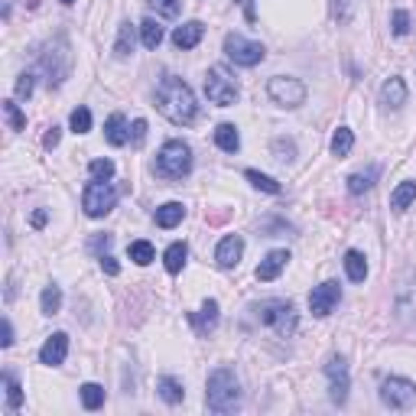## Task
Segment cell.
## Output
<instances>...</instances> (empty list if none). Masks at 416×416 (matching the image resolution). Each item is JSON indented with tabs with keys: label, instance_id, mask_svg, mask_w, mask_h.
<instances>
[{
	"label": "cell",
	"instance_id": "1",
	"mask_svg": "<svg viewBox=\"0 0 416 416\" xmlns=\"http://www.w3.org/2000/svg\"><path fill=\"white\" fill-rule=\"evenodd\" d=\"M156 107L176 127H189L195 121V114H199V104H195L192 88L176 75H166L160 82V88H156Z\"/></svg>",
	"mask_w": 416,
	"mask_h": 416
},
{
	"label": "cell",
	"instance_id": "2",
	"mask_svg": "<svg viewBox=\"0 0 416 416\" xmlns=\"http://www.w3.org/2000/svg\"><path fill=\"white\" fill-rule=\"evenodd\" d=\"M205 407L211 410V413H235V410L241 407V384H237L231 368H215L208 374Z\"/></svg>",
	"mask_w": 416,
	"mask_h": 416
},
{
	"label": "cell",
	"instance_id": "3",
	"mask_svg": "<svg viewBox=\"0 0 416 416\" xmlns=\"http://www.w3.org/2000/svg\"><path fill=\"white\" fill-rule=\"evenodd\" d=\"M156 176L160 179H182V176H189L192 172V150H189V143H182V140H166L163 143V150L156 153Z\"/></svg>",
	"mask_w": 416,
	"mask_h": 416
},
{
	"label": "cell",
	"instance_id": "4",
	"mask_svg": "<svg viewBox=\"0 0 416 416\" xmlns=\"http://www.w3.org/2000/svg\"><path fill=\"white\" fill-rule=\"evenodd\" d=\"M254 312H257V319H260V325L274 329L280 339H290L296 332V325H299L290 299H264L260 306H254Z\"/></svg>",
	"mask_w": 416,
	"mask_h": 416
},
{
	"label": "cell",
	"instance_id": "5",
	"mask_svg": "<svg viewBox=\"0 0 416 416\" xmlns=\"http://www.w3.org/2000/svg\"><path fill=\"white\" fill-rule=\"evenodd\" d=\"M39 68H43V75H46L49 88H59L62 82L68 78L72 72V52H68V43L62 36L52 39L43 52H39Z\"/></svg>",
	"mask_w": 416,
	"mask_h": 416
},
{
	"label": "cell",
	"instance_id": "6",
	"mask_svg": "<svg viewBox=\"0 0 416 416\" xmlns=\"http://www.w3.org/2000/svg\"><path fill=\"white\" fill-rule=\"evenodd\" d=\"M237 82L231 78V72L228 68H221V66H215V68H208L205 72V98L211 104H218V107H231V104L237 101Z\"/></svg>",
	"mask_w": 416,
	"mask_h": 416
},
{
	"label": "cell",
	"instance_id": "7",
	"mask_svg": "<svg viewBox=\"0 0 416 416\" xmlns=\"http://www.w3.org/2000/svg\"><path fill=\"white\" fill-rule=\"evenodd\" d=\"M114 205H117V189H114L111 182H98L91 179L82 192V208H85L88 218H104L111 215Z\"/></svg>",
	"mask_w": 416,
	"mask_h": 416
},
{
	"label": "cell",
	"instance_id": "8",
	"mask_svg": "<svg viewBox=\"0 0 416 416\" xmlns=\"http://www.w3.org/2000/svg\"><path fill=\"white\" fill-rule=\"evenodd\" d=\"M225 56L235 62V66H257V62H264L267 56V49L260 46V43H254V39H244V36H237V33H228L225 36Z\"/></svg>",
	"mask_w": 416,
	"mask_h": 416
},
{
	"label": "cell",
	"instance_id": "9",
	"mask_svg": "<svg viewBox=\"0 0 416 416\" xmlns=\"http://www.w3.org/2000/svg\"><path fill=\"white\" fill-rule=\"evenodd\" d=\"M380 403L390 410H410L416 403V384L407 378H387L380 384Z\"/></svg>",
	"mask_w": 416,
	"mask_h": 416
},
{
	"label": "cell",
	"instance_id": "10",
	"mask_svg": "<svg viewBox=\"0 0 416 416\" xmlns=\"http://www.w3.org/2000/svg\"><path fill=\"white\" fill-rule=\"evenodd\" d=\"M267 95L274 98V104H280V107H299L306 101V85L299 78L276 75L267 82Z\"/></svg>",
	"mask_w": 416,
	"mask_h": 416
},
{
	"label": "cell",
	"instance_id": "11",
	"mask_svg": "<svg viewBox=\"0 0 416 416\" xmlns=\"http://www.w3.org/2000/svg\"><path fill=\"white\" fill-rule=\"evenodd\" d=\"M325 378H329L332 403H345V400H348V390H351V380H348V361L341 358V355H332L329 364H325Z\"/></svg>",
	"mask_w": 416,
	"mask_h": 416
},
{
	"label": "cell",
	"instance_id": "12",
	"mask_svg": "<svg viewBox=\"0 0 416 416\" xmlns=\"http://www.w3.org/2000/svg\"><path fill=\"white\" fill-rule=\"evenodd\" d=\"M339 299H341V286L335 283V280L315 286V290L309 293V309H312V315H319V319L332 315V309L339 306Z\"/></svg>",
	"mask_w": 416,
	"mask_h": 416
},
{
	"label": "cell",
	"instance_id": "13",
	"mask_svg": "<svg viewBox=\"0 0 416 416\" xmlns=\"http://www.w3.org/2000/svg\"><path fill=\"white\" fill-rule=\"evenodd\" d=\"M241 254H244V237H241V235H228V237H221V244H218L215 260H218L221 270H231V267H237Z\"/></svg>",
	"mask_w": 416,
	"mask_h": 416
},
{
	"label": "cell",
	"instance_id": "14",
	"mask_svg": "<svg viewBox=\"0 0 416 416\" xmlns=\"http://www.w3.org/2000/svg\"><path fill=\"white\" fill-rule=\"evenodd\" d=\"M66 355H68V335H66V332L49 335L46 345L39 348V361H43V364H49V368H59V364L66 361Z\"/></svg>",
	"mask_w": 416,
	"mask_h": 416
},
{
	"label": "cell",
	"instance_id": "15",
	"mask_svg": "<svg viewBox=\"0 0 416 416\" xmlns=\"http://www.w3.org/2000/svg\"><path fill=\"white\" fill-rule=\"evenodd\" d=\"M286 264H290V251H270V254L260 260V267H257V280H260V283H270V280H276V276L283 274Z\"/></svg>",
	"mask_w": 416,
	"mask_h": 416
},
{
	"label": "cell",
	"instance_id": "16",
	"mask_svg": "<svg viewBox=\"0 0 416 416\" xmlns=\"http://www.w3.org/2000/svg\"><path fill=\"white\" fill-rule=\"evenodd\" d=\"M380 104H384V107H394V111L403 107V104H407V82L397 75L387 78V82L380 85Z\"/></svg>",
	"mask_w": 416,
	"mask_h": 416
},
{
	"label": "cell",
	"instance_id": "17",
	"mask_svg": "<svg viewBox=\"0 0 416 416\" xmlns=\"http://www.w3.org/2000/svg\"><path fill=\"white\" fill-rule=\"evenodd\" d=\"M202 36H205V27H202L199 20H189V23L176 27V33H172V43H176L179 49H195L202 43Z\"/></svg>",
	"mask_w": 416,
	"mask_h": 416
},
{
	"label": "cell",
	"instance_id": "18",
	"mask_svg": "<svg viewBox=\"0 0 416 416\" xmlns=\"http://www.w3.org/2000/svg\"><path fill=\"white\" fill-rule=\"evenodd\" d=\"M189 319H192V325H195V332H199V335L215 332V325H218V303H215V299H205V303H202V309L192 312Z\"/></svg>",
	"mask_w": 416,
	"mask_h": 416
},
{
	"label": "cell",
	"instance_id": "19",
	"mask_svg": "<svg viewBox=\"0 0 416 416\" xmlns=\"http://www.w3.org/2000/svg\"><path fill=\"white\" fill-rule=\"evenodd\" d=\"M104 140L111 143V147H124V143L131 140V133H127V117H124V114H111V117L104 121Z\"/></svg>",
	"mask_w": 416,
	"mask_h": 416
},
{
	"label": "cell",
	"instance_id": "20",
	"mask_svg": "<svg viewBox=\"0 0 416 416\" xmlns=\"http://www.w3.org/2000/svg\"><path fill=\"white\" fill-rule=\"evenodd\" d=\"M186 218V205L182 202H166V205L156 208V225L160 228H176Z\"/></svg>",
	"mask_w": 416,
	"mask_h": 416
},
{
	"label": "cell",
	"instance_id": "21",
	"mask_svg": "<svg viewBox=\"0 0 416 416\" xmlns=\"http://www.w3.org/2000/svg\"><path fill=\"white\" fill-rule=\"evenodd\" d=\"M345 274H348L351 283H364V276H368V260L361 251H348L345 254Z\"/></svg>",
	"mask_w": 416,
	"mask_h": 416
},
{
	"label": "cell",
	"instance_id": "22",
	"mask_svg": "<svg viewBox=\"0 0 416 416\" xmlns=\"http://www.w3.org/2000/svg\"><path fill=\"white\" fill-rule=\"evenodd\" d=\"M413 202H416V182L413 179L400 182L397 189H394V195H390V208H394V211H407Z\"/></svg>",
	"mask_w": 416,
	"mask_h": 416
},
{
	"label": "cell",
	"instance_id": "23",
	"mask_svg": "<svg viewBox=\"0 0 416 416\" xmlns=\"http://www.w3.org/2000/svg\"><path fill=\"white\" fill-rule=\"evenodd\" d=\"M215 143H218V147H221L225 153H237V147H241V133H237L235 124H218Z\"/></svg>",
	"mask_w": 416,
	"mask_h": 416
},
{
	"label": "cell",
	"instance_id": "24",
	"mask_svg": "<svg viewBox=\"0 0 416 416\" xmlns=\"http://www.w3.org/2000/svg\"><path fill=\"white\" fill-rule=\"evenodd\" d=\"M378 176H380L378 166H368L364 172H355V176H348V192H351V195H361V192H368L371 186L378 182Z\"/></svg>",
	"mask_w": 416,
	"mask_h": 416
},
{
	"label": "cell",
	"instance_id": "25",
	"mask_svg": "<svg viewBox=\"0 0 416 416\" xmlns=\"http://www.w3.org/2000/svg\"><path fill=\"white\" fill-rule=\"evenodd\" d=\"M186 257H189V247L182 244V241H176V244L166 247V254H163V264H166V270H170V274H179L182 267H186Z\"/></svg>",
	"mask_w": 416,
	"mask_h": 416
},
{
	"label": "cell",
	"instance_id": "26",
	"mask_svg": "<svg viewBox=\"0 0 416 416\" xmlns=\"http://www.w3.org/2000/svg\"><path fill=\"white\" fill-rule=\"evenodd\" d=\"M156 390H160V397L166 400V403H182V397H186L182 384L176 378H170V374H163V378L156 380Z\"/></svg>",
	"mask_w": 416,
	"mask_h": 416
},
{
	"label": "cell",
	"instance_id": "27",
	"mask_svg": "<svg viewBox=\"0 0 416 416\" xmlns=\"http://www.w3.org/2000/svg\"><path fill=\"white\" fill-rule=\"evenodd\" d=\"M397 312L403 315V319L416 315V280H410V283L400 290V296H397Z\"/></svg>",
	"mask_w": 416,
	"mask_h": 416
},
{
	"label": "cell",
	"instance_id": "28",
	"mask_svg": "<svg viewBox=\"0 0 416 416\" xmlns=\"http://www.w3.org/2000/svg\"><path fill=\"white\" fill-rule=\"evenodd\" d=\"M127 257H131L137 267H147L153 264V257H156V251H153L150 241H133L131 247H127Z\"/></svg>",
	"mask_w": 416,
	"mask_h": 416
},
{
	"label": "cell",
	"instance_id": "29",
	"mask_svg": "<svg viewBox=\"0 0 416 416\" xmlns=\"http://www.w3.org/2000/svg\"><path fill=\"white\" fill-rule=\"evenodd\" d=\"M140 39H143V46H147V49H156L163 43V27L153 17H147L140 23Z\"/></svg>",
	"mask_w": 416,
	"mask_h": 416
},
{
	"label": "cell",
	"instance_id": "30",
	"mask_svg": "<svg viewBox=\"0 0 416 416\" xmlns=\"http://www.w3.org/2000/svg\"><path fill=\"white\" fill-rule=\"evenodd\" d=\"M131 52H133V27L131 23H121V29H117V43H114V56L127 59Z\"/></svg>",
	"mask_w": 416,
	"mask_h": 416
},
{
	"label": "cell",
	"instance_id": "31",
	"mask_svg": "<svg viewBox=\"0 0 416 416\" xmlns=\"http://www.w3.org/2000/svg\"><path fill=\"white\" fill-rule=\"evenodd\" d=\"M39 306H43V315H56L59 306H62V290L56 283H49L43 290V296H39Z\"/></svg>",
	"mask_w": 416,
	"mask_h": 416
},
{
	"label": "cell",
	"instance_id": "32",
	"mask_svg": "<svg viewBox=\"0 0 416 416\" xmlns=\"http://www.w3.org/2000/svg\"><path fill=\"white\" fill-rule=\"evenodd\" d=\"M351 147H355V133H351L348 127H339V131L332 133V153H335V156H348Z\"/></svg>",
	"mask_w": 416,
	"mask_h": 416
},
{
	"label": "cell",
	"instance_id": "33",
	"mask_svg": "<svg viewBox=\"0 0 416 416\" xmlns=\"http://www.w3.org/2000/svg\"><path fill=\"white\" fill-rule=\"evenodd\" d=\"M82 407L85 410H98V407H104V387L101 384H82Z\"/></svg>",
	"mask_w": 416,
	"mask_h": 416
},
{
	"label": "cell",
	"instance_id": "34",
	"mask_svg": "<svg viewBox=\"0 0 416 416\" xmlns=\"http://www.w3.org/2000/svg\"><path fill=\"white\" fill-rule=\"evenodd\" d=\"M244 176H247V182H251L254 189H260V192H270V195H280V182H276V179H270V176H264V172L247 170Z\"/></svg>",
	"mask_w": 416,
	"mask_h": 416
},
{
	"label": "cell",
	"instance_id": "35",
	"mask_svg": "<svg viewBox=\"0 0 416 416\" xmlns=\"http://www.w3.org/2000/svg\"><path fill=\"white\" fill-rule=\"evenodd\" d=\"M3 390H7V407L10 410H20L23 407V387H20L17 384V378H13V374H3Z\"/></svg>",
	"mask_w": 416,
	"mask_h": 416
},
{
	"label": "cell",
	"instance_id": "36",
	"mask_svg": "<svg viewBox=\"0 0 416 416\" xmlns=\"http://www.w3.org/2000/svg\"><path fill=\"white\" fill-rule=\"evenodd\" d=\"M3 117H7L10 131H27V114L17 107V101H3Z\"/></svg>",
	"mask_w": 416,
	"mask_h": 416
},
{
	"label": "cell",
	"instance_id": "37",
	"mask_svg": "<svg viewBox=\"0 0 416 416\" xmlns=\"http://www.w3.org/2000/svg\"><path fill=\"white\" fill-rule=\"evenodd\" d=\"M68 124H72V131L75 133H88L91 131V111H88V107H75L72 117H68Z\"/></svg>",
	"mask_w": 416,
	"mask_h": 416
},
{
	"label": "cell",
	"instance_id": "38",
	"mask_svg": "<svg viewBox=\"0 0 416 416\" xmlns=\"http://www.w3.org/2000/svg\"><path fill=\"white\" fill-rule=\"evenodd\" d=\"M88 172H91V179H98V182H111V176H114V163H111V160H91Z\"/></svg>",
	"mask_w": 416,
	"mask_h": 416
},
{
	"label": "cell",
	"instance_id": "39",
	"mask_svg": "<svg viewBox=\"0 0 416 416\" xmlns=\"http://www.w3.org/2000/svg\"><path fill=\"white\" fill-rule=\"evenodd\" d=\"M150 7L160 13V17H179L182 0H150Z\"/></svg>",
	"mask_w": 416,
	"mask_h": 416
},
{
	"label": "cell",
	"instance_id": "40",
	"mask_svg": "<svg viewBox=\"0 0 416 416\" xmlns=\"http://www.w3.org/2000/svg\"><path fill=\"white\" fill-rule=\"evenodd\" d=\"M390 23H394V36H407L410 33V13L407 10H394Z\"/></svg>",
	"mask_w": 416,
	"mask_h": 416
},
{
	"label": "cell",
	"instance_id": "41",
	"mask_svg": "<svg viewBox=\"0 0 416 416\" xmlns=\"http://www.w3.org/2000/svg\"><path fill=\"white\" fill-rule=\"evenodd\" d=\"M33 85H36V82H33V75H29V72H23V75L17 78V98H23V101H27V98L33 95Z\"/></svg>",
	"mask_w": 416,
	"mask_h": 416
},
{
	"label": "cell",
	"instance_id": "42",
	"mask_svg": "<svg viewBox=\"0 0 416 416\" xmlns=\"http://www.w3.org/2000/svg\"><path fill=\"white\" fill-rule=\"evenodd\" d=\"M131 140H133V147H140V143L147 140V121H143V117H137V121H133Z\"/></svg>",
	"mask_w": 416,
	"mask_h": 416
},
{
	"label": "cell",
	"instance_id": "43",
	"mask_svg": "<svg viewBox=\"0 0 416 416\" xmlns=\"http://www.w3.org/2000/svg\"><path fill=\"white\" fill-rule=\"evenodd\" d=\"M274 153H276V160H293V143H283V140H276L274 143Z\"/></svg>",
	"mask_w": 416,
	"mask_h": 416
},
{
	"label": "cell",
	"instance_id": "44",
	"mask_svg": "<svg viewBox=\"0 0 416 416\" xmlns=\"http://www.w3.org/2000/svg\"><path fill=\"white\" fill-rule=\"evenodd\" d=\"M101 270H104L107 276H117V274H121V264H117L111 254H104V257H101Z\"/></svg>",
	"mask_w": 416,
	"mask_h": 416
},
{
	"label": "cell",
	"instance_id": "45",
	"mask_svg": "<svg viewBox=\"0 0 416 416\" xmlns=\"http://www.w3.org/2000/svg\"><path fill=\"white\" fill-rule=\"evenodd\" d=\"M59 137H62V133H59V127H49L46 137H43V147H46V150H56V147H59Z\"/></svg>",
	"mask_w": 416,
	"mask_h": 416
},
{
	"label": "cell",
	"instance_id": "46",
	"mask_svg": "<svg viewBox=\"0 0 416 416\" xmlns=\"http://www.w3.org/2000/svg\"><path fill=\"white\" fill-rule=\"evenodd\" d=\"M0 345H3V348L13 345V325H10V319H3V339H0Z\"/></svg>",
	"mask_w": 416,
	"mask_h": 416
},
{
	"label": "cell",
	"instance_id": "47",
	"mask_svg": "<svg viewBox=\"0 0 416 416\" xmlns=\"http://www.w3.org/2000/svg\"><path fill=\"white\" fill-rule=\"evenodd\" d=\"M241 7H244V17H247V23H254L257 20V13H254V0H237Z\"/></svg>",
	"mask_w": 416,
	"mask_h": 416
},
{
	"label": "cell",
	"instance_id": "48",
	"mask_svg": "<svg viewBox=\"0 0 416 416\" xmlns=\"http://www.w3.org/2000/svg\"><path fill=\"white\" fill-rule=\"evenodd\" d=\"M46 221H49V215L43 211V208H39V211H33V228H43Z\"/></svg>",
	"mask_w": 416,
	"mask_h": 416
},
{
	"label": "cell",
	"instance_id": "49",
	"mask_svg": "<svg viewBox=\"0 0 416 416\" xmlns=\"http://www.w3.org/2000/svg\"><path fill=\"white\" fill-rule=\"evenodd\" d=\"M62 3H75V0H62Z\"/></svg>",
	"mask_w": 416,
	"mask_h": 416
}]
</instances>
